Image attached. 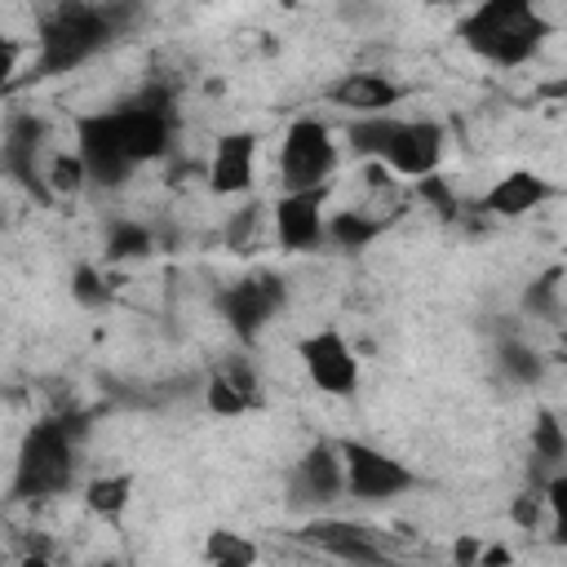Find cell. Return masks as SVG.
Segmentation results:
<instances>
[{"label": "cell", "mask_w": 567, "mask_h": 567, "mask_svg": "<svg viewBox=\"0 0 567 567\" xmlns=\"http://www.w3.org/2000/svg\"><path fill=\"white\" fill-rule=\"evenodd\" d=\"M332 13H337V22L341 27H354V31H372V27H381L385 22V0H337L332 4Z\"/></svg>", "instance_id": "f546056e"}, {"label": "cell", "mask_w": 567, "mask_h": 567, "mask_svg": "<svg viewBox=\"0 0 567 567\" xmlns=\"http://www.w3.org/2000/svg\"><path fill=\"white\" fill-rule=\"evenodd\" d=\"M102 115H106L111 137L120 142V151L133 164H151V159H164L173 151V133H177V97H173V84L146 80L124 102L102 106Z\"/></svg>", "instance_id": "5b68a950"}, {"label": "cell", "mask_w": 567, "mask_h": 567, "mask_svg": "<svg viewBox=\"0 0 567 567\" xmlns=\"http://www.w3.org/2000/svg\"><path fill=\"white\" fill-rule=\"evenodd\" d=\"M204 558L217 563V567H248V563H257V545L239 532H208Z\"/></svg>", "instance_id": "f1b7e54d"}, {"label": "cell", "mask_w": 567, "mask_h": 567, "mask_svg": "<svg viewBox=\"0 0 567 567\" xmlns=\"http://www.w3.org/2000/svg\"><path fill=\"white\" fill-rule=\"evenodd\" d=\"M523 315H532L540 323H558V315H563V266H545L523 288Z\"/></svg>", "instance_id": "d4e9b609"}, {"label": "cell", "mask_w": 567, "mask_h": 567, "mask_svg": "<svg viewBox=\"0 0 567 567\" xmlns=\"http://www.w3.org/2000/svg\"><path fill=\"white\" fill-rule=\"evenodd\" d=\"M332 173H337L332 124L319 115H297L279 142V186L310 190V186H328Z\"/></svg>", "instance_id": "ba28073f"}, {"label": "cell", "mask_w": 567, "mask_h": 567, "mask_svg": "<svg viewBox=\"0 0 567 567\" xmlns=\"http://www.w3.org/2000/svg\"><path fill=\"white\" fill-rule=\"evenodd\" d=\"M257 177V133L248 128H230L213 142V159H208V190L213 195H248Z\"/></svg>", "instance_id": "e0dca14e"}, {"label": "cell", "mask_w": 567, "mask_h": 567, "mask_svg": "<svg viewBox=\"0 0 567 567\" xmlns=\"http://www.w3.org/2000/svg\"><path fill=\"white\" fill-rule=\"evenodd\" d=\"M341 447V470H346V496L359 505H390L421 487V474L399 461L394 452L368 443V439H337Z\"/></svg>", "instance_id": "52a82bcc"}, {"label": "cell", "mask_w": 567, "mask_h": 567, "mask_svg": "<svg viewBox=\"0 0 567 567\" xmlns=\"http://www.w3.org/2000/svg\"><path fill=\"white\" fill-rule=\"evenodd\" d=\"M266 204L261 199H244L239 208H230V217H226V226H221V239H226V248L230 252H252L257 244H261V230H266Z\"/></svg>", "instance_id": "cb8c5ba5"}, {"label": "cell", "mask_w": 567, "mask_h": 567, "mask_svg": "<svg viewBox=\"0 0 567 567\" xmlns=\"http://www.w3.org/2000/svg\"><path fill=\"white\" fill-rule=\"evenodd\" d=\"M399 213H377V208H341V213H323V244H332L337 252H363L372 248L390 221Z\"/></svg>", "instance_id": "d6986e66"}, {"label": "cell", "mask_w": 567, "mask_h": 567, "mask_svg": "<svg viewBox=\"0 0 567 567\" xmlns=\"http://www.w3.org/2000/svg\"><path fill=\"white\" fill-rule=\"evenodd\" d=\"M18 84V44L0 31V93H9Z\"/></svg>", "instance_id": "1f68e13d"}, {"label": "cell", "mask_w": 567, "mask_h": 567, "mask_svg": "<svg viewBox=\"0 0 567 567\" xmlns=\"http://www.w3.org/2000/svg\"><path fill=\"white\" fill-rule=\"evenodd\" d=\"M558 195V186L549 182V177H540V173H532V168H514V173H505V177H496L492 182V190L478 199V213L487 217V221H514V217H527V213H536L540 204H549Z\"/></svg>", "instance_id": "ac0fdd59"}, {"label": "cell", "mask_w": 567, "mask_h": 567, "mask_svg": "<svg viewBox=\"0 0 567 567\" xmlns=\"http://www.w3.org/2000/svg\"><path fill=\"white\" fill-rule=\"evenodd\" d=\"M492 363H496V372H501V381H509V385H518V390H532V385H540L545 381V354L523 337V332H505V337H496V346H492Z\"/></svg>", "instance_id": "ffe728a7"}, {"label": "cell", "mask_w": 567, "mask_h": 567, "mask_svg": "<svg viewBox=\"0 0 567 567\" xmlns=\"http://www.w3.org/2000/svg\"><path fill=\"white\" fill-rule=\"evenodd\" d=\"M89 434V412H44L27 434L18 439L13 452V474H9V501L13 505H35L66 496L80 478V439Z\"/></svg>", "instance_id": "7a4b0ae2"}, {"label": "cell", "mask_w": 567, "mask_h": 567, "mask_svg": "<svg viewBox=\"0 0 567 567\" xmlns=\"http://www.w3.org/2000/svg\"><path fill=\"white\" fill-rule=\"evenodd\" d=\"M514 554L505 549V545H487V549H478V563L474 567H492V563H509Z\"/></svg>", "instance_id": "836d02e7"}, {"label": "cell", "mask_w": 567, "mask_h": 567, "mask_svg": "<svg viewBox=\"0 0 567 567\" xmlns=\"http://www.w3.org/2000/svg\"><path fill=\"white\" fill-rule=\"evenodd\" d=\"M111 297H115V288H111V279H106L102 266L80 261V266L71 270V301H75V306H84V310H106Z\"/></svg>", "instance_id": "4316f807"}, {"label": "cell", "mask_w": 567, "mask_h": 567, "mask_svg": "<svg viewBox=\"0 0 567 567\" xmlns=\"http://www.w3.org/2000/svg\"><path fill=\"white\" fill-rule=\"evenodd\" d=\"M213 306H217L221 323L230 328V337L252 346L275 323V315L288 306V279L275 270H248L239 279H226L213 292Z\"/></svg>", "instance_id": "8992f818"}, {"label": "cell", "mask_w": 567, "mask_h": 567, "mask_svg": "<svg viewBox=\"0 0 567 567\" xmlns=\"http://www.w3.org/2000/svg\"><path fill=\"white\" fill-rule=\"evenodd\" d=\"M545 492L540 487H523L514 501H509V518L523 527V532H536L540 527V518H545Z\"/></svg>", "instance_id": "4dcf8cb0"}, {"label": "cell", "mask_w": 567, "mask_h": 567, "mask_svg": "<svg viewBox=\"0 0 567 567\" xmlns=\"http://www.w3.org/2000/svg\"><path fill=\"white\" fill-rule=\"evenodd\" d=\"M412 186H416V199L439 217V221H461L465 217V199L447 186V177H439V173H425V177H412Z\"/></svg>", "instance_id": "484cf974"}, {"label": "cell", "mask_w": 567, "mask_h": 567, "mask_svg": "<svg viewBox=\"0 0 567 567\" xmlns=\"http://www.w3.org/2000/svg\"><path fill=\"white\" fill-rule=\"evenodd\" d=\"M75 155L89 173V186H102V190H120L128 177H133V159L120 151V142L111 137L106 128V115L102 111H89V115H75Z\"/></svg>", "instance_id": "4fadbf2b"}, {"label": "cell", "mask_w": 567, "mask_h": 567, "mask_svg": "<svg viewBox=\"0 0 567 567\" xmlns=\"http://www.w3.org/2000/svg\"><path fill=\"white\" fill-rule=\"evenodd\" d=\"M323 199L328 186H310V190H284L270 204V230L284 252H310L323 244Z\"/></svg>", "instance_id": "5bb4252c"}, {"label": "cell", "mask_w": 567, "mask_h": 567, "mask_svg": "<svg viewBox=\"0 0 567 567\" xmlns=\"http://www.w3.org/2000/svg\"><path fill=\"white\" fill-rule=\"evenodd\" d=\"M346 142L354 155L385 164L399 177H425L439 173L443 151H447V128L439 120H403L394 111L381 115H350Z\"/></svg>", "instance_id": "277c9868"}, {"label": "cell", "mask_w": 567, "mask_h": 567, "mask_svg": "<svg viewBox=\"0 0 567 567\" xmlns=\"http://www.w3.org/2000/svg\"><path fill=\"white\" fill-rule=\"evenodd\" d=\"M403 97L408 89L381 71H346L323 89V102L346 115H381V111H394Z\"/></svg>", "instance_id": "2e32d148"}, {"label": "cell", "mask_w": 567, "mask_h": 567, "mask_svg": "<svg viewBox=\"0 0 567 567\" xmlns=\"http://www.w3.org/2000/svg\"><path fill=\"white\" fill-rule=\"evenodd\" d=\"M44 182H49L53 199H66V195H80V190L89 186V173H84V164H80L75 151H58V155H49V164H44Z\"/></svg>", "instance_id": "83f0119b"}, {"label": "cell", "mask_w": 567, "mask_h": 567, "mask_svg": "<svg viewBox=\"0 0 567 567\" xmlns=\"http://www.w3.org/2000/svg\"><path fill=\"white\" fill-rule=\"evenodd\" d=\"M44 142H49V124L35 111H13L0 128V177L22 186L40 204H53V190L44 182Z\"/></svg>", "instance_id": "9c48e42d"}, {"label": "cell", "mask_w": 567, "mask_h": 567, "mask_svg": "<svg viewBox=\"0 0 567 567\" xmlns=\"http://www.w3.org/2000/svg\"><path fill=\"white\" fill-rule=\"evenodd\" d=\"M261 403H266L261 372L252 368L248 354H230L204 377V408L213 416H244V412H257Z\"/></svg>", "instance_id": "9a60e30c"}, {"label": "cell", "mask_w": 567, "mask_h": 567, "mask_svg": "<svg viewBox=\"0 0 567 567\" xmlns=\"http://www.w3.org/2000/svg\"><path fill=\"white\" fill-rule=\"evenodd\" d=\"M297 359L319 394L350 399L359 390V354L341 328H315L297 341Z\"/></svg>", "instance_id": "8fae6325"}, {"label": "cell", "mask_w": 567, "mask_h": 567, "mask_svg": "<svg viewBox=\"0 0 567 567\" xmlns=\"http://www.w3.org/2000/svg\"><path fill=\"white\" fill-rule=\"evenodd\" d=\"M297 536L310 549H319L328 558H341V563H385L390 558V549L381 545V536L368 523L337 518V514H310Z\"/></svg>", "instance_id": "7c38bea8"}, {"label": "cell", "mask_w": 567, "mask_h": 567, "mask_svg": "<svg viewBox=\"0 0 567 567\" xmlns=\"http://www.w3.org/2000/svg\"><path fill=\"white\" fill-rule=\"evenodd\" d=\"M151 18L146 0H53L35 22V58L31 71L18 75L13 89L58 80L66 71H80L97 53H106L115 40L133 35Z\"/></svg>", "instance_id": "6da1fadb"}, {"label": "cell", "mask_w": 567, "mask_h": 567, "mask_svg": "<svg viewBox=\"0 0 567 567\" xmlns=\"http://www.w3.org/2000/svg\"><path fill=\"white\" fill-rule=\"evenodd\" d=\"M337 501H346V470L341 447L332 439H315L288 470V509L323 514Z\"/></svg>", "instance_id": "30bf717a"}, {"label": "cell", "mask_w": 567, "mask_h": 567, "mask_svg": "<svg viewBox=\"0 0 567 567\" xmlns=\"http://www.w3.org/2000/svg\"><path fill=\"white\" fill-rule=\"evenodd\" d=\"M478 549H483L478 540H470V536H461V540L452 545V558H456V563H465V567H474V563H478Z\"/></svg>", "instance_id": "d6a6232c"}, {"label": "cell", "mask_w": 567, "mask_h": 567, "mask_svg": "<svg viewBox=\"0 0 567 567\" xmlns=\"http://www.w3.org/2000/svg\"><path fill=\"white\" fill-rule=\"evenodd\" d=\"M133 487H137L133 470L97 474V478L84 483V509H89L93 518H102V523H120V518L128 514V505H133Z\"/></svg>", "instance_id": "44dd1931"}, {"label": "cell", "mask_w": 567, "mask_h": 567, "mask_svg": "<svg viewBox=\"0 0 567 567\" xmlns=\"http://www.w3.org/2000/svg\"><path fill=\"white\" fill-rule=\"evenodd\" d=\"M159 244H155V230L137 217H111L102 226V252L111 266H124V261H142L151 257Z\"/></svg>", "instance_id": "7402d4cb"}, {"label": "cell", "mask_w": 567, "mask_h": 567, "mask_svg": "<svg viewBox=\"0 0 567 567\" xmlns=\"http://www.w3.org/2000/svg\"><path fill=\"white\" fill-rule=\"evenodd\" d=\"M456 35L487 66H523L554 35V22L536 0H474V9L456 22Z\"/></svg>", "instance_id": "3957f363"}, {"label": "cell", "mask_w": 567, "mask_h": 567, "mask_svg": "<svg viewBox=\"0 0 567 567\" xmlns=\"http://www.w3.org/2000/svg\"><path fill=\"white\" fill-rule=\"evenodd\" d=\"M532 465L540 470H563L567 461V430H563V416L554 408H536L532 416Z\"/></svg>", "instance_id": "603a6c76"}]
</instances>
